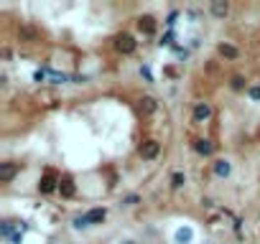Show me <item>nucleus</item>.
I'll list each match as a JSON object with an SVG mask.
<instances>
[{
    "label": "nucleus",
    "instance_id": "1",
    "mask_svg": "<svg viewBox=\"0 0 260 244\" xmlns=\"http://www.w3.org/2000/svg\"><path fill=\"white\" fill-rule=\"evenodd\" d=\"M115 49H117L120 54H133V51H135V38H133L130 33H120V36L115 38Z\"/></svg>",
    "mask_w": 260,
    "mask_h": 244
},
{
    "label": "nucleus",
    "instance_id": "2",
    "mask_svg": "<svg viewBox=\"0 0 260 244\" xmlns=\"http://www.w3.org/2000/svg\"><path fill=\"white\" fill-rule=\"evenodd\" d=\"M158 152H161V145H158L156 140H148V143L141 145V158H143V160H153Z\"/></svg>",
    "mask_w": 260,
    "mask_h": 244
},
{
    "label": "nucleus",
    "instance_id": "3",
    "mask_svg": "<svg viewBox=\"0 0 260 244\" xmlns=\"http://www.w3.org/2000/svg\"><path fill=\"white\" fill-rule=\"evenodd\" d=\"M174 242L176 244H191L194 242V229L191 226H179L174 232Z\"/></svg>",
    "mask_w": 260,
    "mask_h": 244
},
{
    "label": "nucleus",
    "instance_id": "4",
    "mask_svg": "<svg viewBox=\"0 0 260 244\" xmlns=\"http://www.w3.org/2000/svg\"><path fill=\"white\" fill-rule=\"evenodd\" d=\"M18 171H21V168L15 163H3V165H0V181H3V183L13 181L15 176H18Z\"/></svg>",
    "mask_w": 260,
    "mask_h": 244
},
{
    "label": "nucleus",
    "instance_id": "5",
    "mask_svg": "<svg viewBox=\"0 0 260 244\" xmlns=\"http://www.w3.org/2000/svg\"><path fill=\"white\" fill-rule=\"evenodd\" d=\"M59 188V181L54 178V173H46L43 178H41V183H38V191L41 193H51V191H56Z\"/></svg>",
    "mask_w": 260,
    "mask_h": 244
},
{
    "label": "nucleus",
    "instance_id": "6",
    "mask_svg": "<svg viewBox=\"0 0 260 244\" xmlns=\"http://www.w3.org/2000/svg\"><path fill=\"white\" fill-rule=\"evenodd\" d=\"M209 117H212V107L207 102H199L194 107V122H207Z\"/></svg>",
    "mask_w": 260,
    "mask_h": 244
},
{
    "label": "nucleus",
    "instance_id": "7",
    "mask_svg": "<svg viewBox=\"0 0 260 244\" xmlns=\"http://www.w3.org/2000/svg\"><path fill=\"white\" fill-rule=\"evenodd\" d=\"M209 10H212V15H214V18H224V15L229 13V5L224 3V0H212Z\"/></svg>",
    "mask_w": 260,
    "mask_h": 244
},
{
    "label": "nucleus",
    "instance_id": "8",
    "mask_svg": "<svg viewBox=\"0 0 260 244\" xmlns=\"http://www.w3.org/2000/svg\"><path fill=\"white\" fill-rule=\"evenodd\" d=\"M59 191H61V196H67V198L74 196V191H76V188H74V181H72L69 176H61V178H59Z\"/></svg>",
    "mask_w": 260,
    "mask_h": 244
},
{
    "label": "nucleus",
    "instance_id": "9",
    "mask_svg": "<svg viewBox=\"0 0 260 244\" xmlns=\"http://www.w3.org/2000/svg\"><path fill=\"white\" fill-rule=\"evenodd\" d=\"M138 28L150 36V33H156V21H153L150 15H143V18H138Z\"/></svg>",
    "mask_w": 260,
    "mask_h": 244
},
{
    "label": "nucleus",
    "instance_id": "10",
    "mask_svg": "<svg viewBox=\"0 0 260 244\" xmlns=\"http://www.w3.org/2000/svg\"><path fill=\"white\" fill-rule=\"evenodd\" d=\"M229 173H232V165H229V160H214V176L227 178Z\"/></svg>",
    "mask_w": 260,
    "mask_h": 244
},
{
    "label": "nucleus",
    "instance_id": "11",
    "mask_svg": "<svg viewBox=\"0 0 260 244\" xmlns=\"http://www.w3.org/2000/svg\"><path fill=\"white\" fill-rule=\"evenodd\" d=\"M105 216H107V209H89V211H87V221H89V226H92V224L105 221Z\"/></svg>",
    "mask_w": 260,
    "mask_h": 244
},
{
    "label": "nucleus",
    "instance_id": "12",
    "mask_svg": "<svg viewBox=\"0 0 260 244\" xmlns=\"http://www.w3.org/2000/svg\"><path fill=\"white\" fill-rule=\"evenodd\" d=\"M156 110H158V102L153 99V97H143V99H141V112H143V115H153Z\"/></svg>",
    "mask_w": 260,
    "mask_h": 244
},
{
    "label": "nucleus",
    "instance_id": "13",
    "mask_svg": "<svg viewBox=\"0 0 260 244\" xmlns=\"http://www.w3.org/2000/svg\"><path fill=\"white\" fill-rule=\"evenodd\" d=\"M194 150L199 152V155H212V152H214V145H212L209 140H196V143H194Z\"/></svg>",
    "mask_w": 260,
    "mask_h": 244
},
{
    "label": "nucleus",
    "instance_id": "14",
    "mask_svg": "<svg viewBox=\"0 0 260 244\" xmlns=\"http://www.w3.org/2000/svg\"><path fill=\"white\" fill-rule=\"evenodd\" d=\"M220 54H222L224 59H237V56H240V51L235 49L232 43H220Z\"/></svg>",
    "mask_w": 260,
    "mask_h": 244
},
{
    "label": "nucleus",
    "instance_id": "15",
    "mask_svg": "<svg viewBox=\"0 0 260 244\" xmlns=\"http://www.w3.org/2000/svg\"><path fill=\"white\" fill-rule=\"evenodd\" d=\"M13 234H15V224L5 219V221H3V226H0V237H3V239H10Z\"/></svg>",
    "mask_w": 260,
    "mask_h": 244
},
{
    "label": "nucleus",
    "instance_id": "16",
    "mask_svg": "<svg viewBox=\"0 0 260 244\" xmlns=\"http://www.w3.org/2000/svg\"><path fill=\"white\" fill-rule=\"evenodd\" d=\"M72 226H74V229H87V226H89L87 214H79V216H74V219H72Z\"/></svg>",
    "mask_w": 260,
    "mask_h": 244
},
{
    "label": "nucleus",
    "instance_id": "17",
    "mask_svg": "<svg viewBox=\"0 0 260 244\" xmlns=\"http://www.w3.org/2000/svg\"><path fill=\"white\" fill-rule=\"evenodd\" d=\"M184 183H186V178H184V173H174V176H171V186H174V188H181Z\"/></svg>",
    "mask_w": 260,
    "mask_h": 244
},
{
    "label": "nucleus",
    "instance_id": "18",
    "mask_svg": "<svg viewBox=\"0 0 260 244\" xmlns=\"http://www.w3.org/2000/svg\"><path fill=\"white\" fill-rule=\"evenodd\" d=\"M135 204H138V196H135V193H130V196L122 198V206H135Z\"/></svg>",
    "mask_w": 260,
    "mask_h": 244
},
{
    "label": "nucleus",
    "instance_id": "19",
    "mask_svg": "<svg viewBox=\"0 0 260 244\" xmlns=\"http://www.w3.org/2000/svg\"><path fill=\"white\" fill-rule=\"evenodd\" d=\"M248 94H250V99L258 102V99H260V87H250V89H248Z\"/></svg>",
    "mask_w": 260,
    "mask_h": 244
},
{
    "label": "nucleus",
    "instance_id": "20",
    "mask_svg": "<svg viewBox=\"0 0 260 244\" xmlns=\"http://www.w3.org/2000/svg\"><path fill=\"white\" fill-rule=\"evenodd\" d=\"M245 87V79L242 76H232V89H242Z\"/></svg>",
    "mask_w": 260,
    "mask_h": 244
},
{
    "label": "nucleus",
    "instance_id": "21",
    "mask_svg": "<svg viewBox=\"0 0 260 244\" xmlns=\"http://www.w3.org/2000/svg\"><path fill=\"white\" fill-rule=\"evenodd\" d=\"M10 242H13V244H21V242H23V229H18V232L10 237Z\"/></svg>",
    "mask_w": 260,
    "mask_h": 244
},
{
    "label": "nucleus",
    "instance_id": "22",
    "mask_svg": "<svg viewBox=\"0 0 260 244\" xmlns=\"http://www.w3.org/2000/svg\"><path fill=\"white\" fill-rule=\"evenodd\" d=\"M141 74L146 76L148 82H153V74H150V69H148V66H141Z\"/></svg>",
    "mask_w": 260,
    "mask_h": 244
},
{
    "label": "nucleus",
    "instance_id": "23",
    "mask_svg": "<svg viewBox=\"0 0 260 244\" xmlns=\"http://www.w3.org/2000/svg\"><path fill=\"white\" fill-rule=\"evenodd\" d=\"M21 36H23V38H34L36 33H34V30H31V28H23V30H21Z\"/></svg>",
    "mask_w": 260,
    "mask_h": 244
},
{
    "label": "nucleus",
    "instance_id": "24",
    "mask_svg": "<svg viewBox=\"0 0 260 244\" xmlns=\"http://www.w3.org/2000/svg\"><path fill=\"white\" fill-rule=\"evenodd\" d=\"M120 244H138V242H135V239H122Z\"/></svg>",
    "mask_w": 260,
    "mask_h": 244
}]
</instances>
